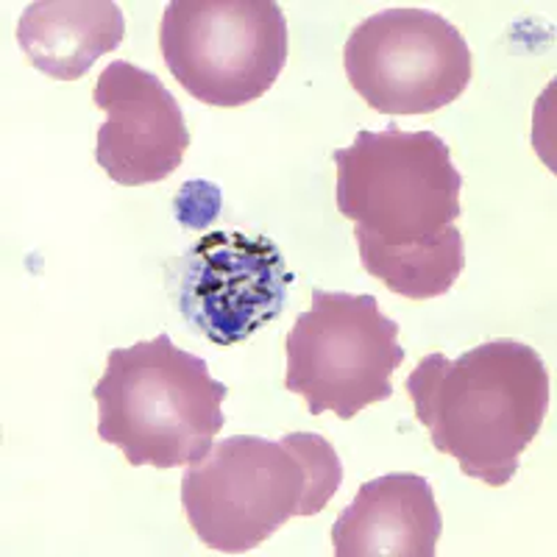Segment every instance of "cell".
I'll list each match as a JSON object with an SVG mask.
<instances>
[{"label":"cell","instance_id":"8fae6325","mask_svg":"<svg viewBox=\"0 0 557 557\" xmlns=\"http://www.w3.org/2000/svg\"><path fill=\"white\" fill-rule=\"evenodd\" d=\"M126 39L112 0H37L20 14L17 45L28 62L57 82H76Z\"/></svg>","mask_w":557,"mask_h":557},{"label":"cell","instance_id":"6da1fadb","mask_svg":"<svg viewBox=\"0 0 557 557\" xmlns=\"http://www.w3.org/2000/svg\"><path fill=\"white\" fill-rule=\"evenodd\" d=\"M407 396L437 451L491 487L513 480L549 410L544 357L519 341H487L457 360L435 351L412 368Z\"/></svg>","mask_w":557,"mask_h":557},{"label":"cell","instance_id":"7a4b0ae2","mask_svg":"<svg viewBox=\"0 0 557 557\" xmlns=\"http://www.w3.org/2000/svg\"><path fill=\"white\" fill-rule=\"evenodd\" d=\"M341 482V457L315 432H290L282 441L235 435L187 466L182 505L203 546L243 555L296 516L321 513Z\"/></svg>","mask_w":557,"mask_h":557},{"label":"cell","instance_id":"30bf717a","mask_svg":"<svg viewBox=\"0 0 557 557\" xmlns=\"http://www.w3.org/2000/svg\"><path fill=\"white\" fill-rule=\"evenodd\" d=\"M444 519L430 480L385 474L357 491L332 524L337 557H435Z\"/></svg>","mask_w":557,"mask_h":557},{"label":"cell","instance_id":"ba28073f","mask_svg":"<svg viewBox=\"0 0 557 557\" xmlns=\"http://www.w3.org/2000/svg\"><path fill=\"white\" fill-rule=\"evenodd\" d=\"M293 282L271 237L209 232L178 262V312L215 346H237L285 312Z\"/></svg>","mask_w":557,"mask_h":557},{"label":"cell","instance_id":"8992f818","mask_svg":"<svg viewBox=\"0 0 557 557\" xmlns=\"http://www.w3.org/2000/svg\"><path fill=\"white\" fill-rule=\"evenodd\" d=\"M285 387L312 416L348 421L368 405L391 399L393 371L405 362L399 323L382 315L374 296L312 290V307L285 341Z\"/></svg>","mask_w":557,"mask_h":557},{"label":"cell","instance_id":"7c38bea8","mask_svg":"<svg viewBox=\"0 0 557 557\" xmlns=\"http://www.w3.org/2000/svg\"><path fill=\"white\" fill-rule=\"evenodd\" d=\"M360 262L391 293L426 301L446 296L455 287L457 276L466 268V246L462 235L455 232L444 243L416 248H387L371 240H357Z\"/></svg>","mask_w":557,"mask_h":557},{"label":"cell","instance_id":"9c48e42d","mask_svg":"<svg viewBox=\"0 0 557 557\" xmlns=\"http://www.w3.org/2000/svg\"><path fill=\"white\" fill-rule=\"evenodd\" d=\"M92 101L107 112L98 128L96 159L123 187L165 182L182 168L190 132L176 98L153 73L132 62H112L98 76Z\"/></svg>","mask_w":557,"mask_h":557},{"label":"cell","instance_id":"277c9868","mask_svg":"<svg viewBox=\"0 0 557 557\" xmlns=\"http://www.w3.org/2000/svg\"><path fill=\"white\" fill-rule=\"evenodd\" d=\"M337 212L355 221V240L387 248L444 243L460 228L462 176L435 132H360L332 153Z\"/></svg>","mask_w":557,"mask_h":557},{"label":"cell","instance_id":"52a82bcc","mask_svg":"<svg viewBox=\"0 0 557 557\" xmlns=\"http://www.w3.org/2000/svg\"><path fill=\"white\" fill-rule=\"evenodd\" d=\"M343 67L357 96L382 114H432L466 92L471 51L455 23L426 9H385L351 32Z\"/></svg>","mask_w":557,"mask_h":557},{"label":"cell","instance_id":"5b68a950","mask_svg":"<svg viewBox=\"0 0 557 557\" xmlns=\"http://www.w3.org/2000/svg\"><path fill=\"white\" fill-rule=\"evenodd\" d=\"M168 70L196 101H257L287 64V20L273 0H173L159 26Z\"/></svg>","mask_w":557,"mask_h":557},{"label":"cell","instance_id":"3957f363","mask_svg":"<svg viewBox=\"0 0 557 557\" xmlns=\"http://www.w3.org/2000/svg\"><path fill=\"white\" fill-rule=\"evenodd\" d=\"M226 393L201 357L173 346L168 335L112 348L92 387L98 437L117 446L128 466H193L223 430Z\"/></svg>","mask_w":557,"mask_h":557}]
</instances>
